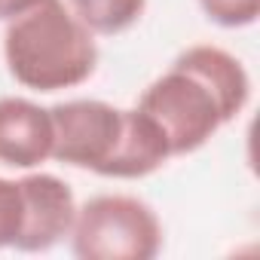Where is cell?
Here are the masks:
<instances>
[{
	"label": "cell",
	"mask_w": 260,
	"mask_h": 260,
	"mask_svg": "<svg viewBox=\"0 0 260 260\" xmlns=\"http://www.w3.org/2000/svg\"><path fill=\"white\" fill-rule=\"evenodd\" d=\"M4 58L19 86L61 92L83 86L95 74L98 43L64 0H37L7 22Z\"/></svg>",
	"instance_id": "3957f363"
},
{
	"label": "cell",
	"mask_w": 260,
	"mask_h": 260,
	"mask_svg": "<svg viewBox=\"0 0 260 260\" xmlns=\"http://www.w3.org/2000/svg\"><path fill=\"white\" fill-rule=\"evenodd\" d=\"M22 230H25V190H22V178H4V175H0V251H4V248H16Z\"/></svg>",
	"instance_id": "ba28073f"
},
{
	"label": "cell",
	"mask_w": 260,
	"mask_h": 260,
	"mask_svg": "<svg viewBox=\"0 0 260 260\" xmlns=\"http://www.w3.org/2000/svg\"><path fill=\"white\" fill-rule=\"evenodd\" d=\"M64 4L92 34L101 37L135 28L147 10V0H64Z\"/></svg>",
	"instance_id": "52a82bcc"
},
{
	"label": "cell",
	"mask_w": 260,
	"mask_h": 260,
	"mask_svg": "<svg viewBox=\"0 0 260 260\" xmlns=\"http://www.w3.org/2000/svg\"><path fill=\"white\" fill-rule=\"evenodd\" d=\"M248 101L251 77L245 64L220 46L196 43L141 92L135 107L156 122L172 156H187L202 150Z\"/></svg>",
	"instance_id": "6da1fadb"
},
{
	"label": "cell",
	"mask_w": 260,
	"mask_h": 260,
	"mask_svg": "<svg viewBox=\"0 0 260 260\" xmlns=\"http://www.w3.org/2000/svg\"><path fill=\"white\" fill-rule=\"evenodd\" d=\"M199 7L220 28H248L260 16V0H199Z\"/></svg>",
	"instance_id": "9c48e42d"
},
{
	"label": "cell",
	"mask_w": 260,
	"mask_h": 260,
	"mask_svg": "<svg viewBox=\"0 0 260 260\" xmlns=\"http://www.w3.org/2000/svg\"><path fill=\"white\" fill-rule=\"evenodd\" d=\"M55 128L49 107L7 95L0 98V166L34 172L52 159Z\"/></svg>",
	"instance_id": "8992f818"
},
{
	"label": "cell",
	"mask_w": 260,
	"mask_h": 260,
	"mask_svg": "<svg viewBox=\"0 0 260 260\" xmlns=\"http://www.w3.org/2000/svg\"><path fill=\"white\" fill-rule=\"evenodd\" d=\"M22 190H25V230L16 242V251L34 254L64 242L77 217L74 190L61 178L46 172H28L22 178Z\"/></svg>",
	"instance_id": "5b68a950"
},
{
	"label": "cell",
	"mask_w": 260,
	"mask_h": 260,
	"mask_svg": "<svg viewBox=\"0 0 260 260\" xmlns=\"http://www.w3.org/2000/svg\"><path fill=\"white\" fill-rule=\"evenodd\" d=\"M71 251L80 260H153L162 251V220L128 193H101L77 205Z\"/></svg>",
	"instance_id": "277c9868"
},
{
	"label": "cell",
	"mask_w": 260,
	"mask_h": 260,
	"mask_svg": "<svg viewBox=\"0 0 260 260\" xmlns=\"http://www.w3.org/2000/svg\"><path fill=\"white\" fill-rule=\"evenodd\" d=\"M37 0H0V22H10L19 13H25L28 7H34Z\"/></svg>",
	"instance_id": "30bf717a"
},
{
	"label": "cell",
	"mask_w": 260,
	"mask_h": 260,
	"mask_svg": "<svg viewBox=\"0 0 260 260\" xmlns=\"http://www.w3.org/2000/svg\"><path fill=\"white\" fill-rule=\"evenodd\" d=\"M55 144L52 159L101 178L135 181L159 172L172 153L156 122L138 107L101 98H71L49 107Z\"/></svg>",
	"instance_id": "7a4b0ae2"
}]
</instances>
